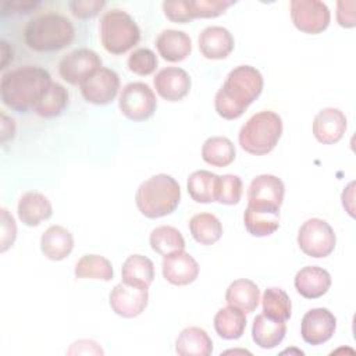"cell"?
Listing matches in <instances>:
<instances>
[{
	"mask_svg": "<svg viewBox=\"0 0 356 356\" xmlns=\"http://www.w3.org/2000/svg\"><path fill=\"white\" fill-rule=\"evenodd\" d=\"M181 188L167 174H157L143 181L135 195L138 210L147 218H160L171 214L179 204Z\"/></svg>",
	"mask_w": 356,
	"mask_h": 356,
	"instance_id": "cell-3",
	"label": "cell"
},
{
	"mask_svg": "<svg viewBox=\"0 0 356 356\" xmlns=\"http://www.w3.org/2000/svg\"><path fill=\"white\" fill-rule=\"evenodd\" d=\"M75 29L65 17L49 13L31 19L24 32L29 49L36 51H57L72 42Z\"/></svg>",
	"mask_w": 356,
	"mask_h": 356,
	"instance_id": "cell-4",
	"label": "cell"
},
{
	"mask_svg": "<svg viewBox=\"0 0 356 356\" xmlns=\"http://www.w3.org/2000/svg\"><path fill=\"white\" fill-rule=\"evenodd\" d=\"M192 19L214 18L225 13L228 7L235 4L232 0H188Z\"/></svg>",
	"mask_w": 356,
	"mask_h": 356,
	"instance_id": "cell-38",
	"label": "cell"
},
{
	"mask_svg": "<svg viewBox=\"0 0 356 356\" xmlns=\"http://www.w3.org/2000/svg\"><path fill=\"white\" fill-rule=\"evenodd\" d=\"M159 54L170 63L185 60L192 50V42L188 33L177 29H165L156 39Z\"/></svg>",
	"mask_w": 356,
	"mask_h": 356,
	"instance_id": "cell-21",
	"label": "cell"
},
{
	"mask_svg": "<svg viewBox=\"0 0 356 356\" xmlns=\"http://www.w3.org/2000/svg\"><path fill=\"white\" fill-rule=\"evenodd\" d=\"M163 277L172 285L184 286L192 284L199 275V264L185 250L164 256L161 263Z\"/></svg>",
	"mask_w": 356,
	"mask_h": 356,
	"instance_id": "cell-15",
	"label": "cell"
},
{
	"mask_svg": "<svg viewBox=\"0 0 356 356\" xmlns=\"http://www.w3.org/2000/svg\"><path fill=\"white\" fill-rule=\"evenodd\" d=\"M156 92L167 102H179L191 90V78L188 72L178 67H167L160 70L154 79Z\"/></svg>",
	"mask_w": 356,
	"mask_h": 356,
	"instance_id": "cell-16",
	"label": "cell"
},
{
	"mask_svg": "<svg viewBox=\"0 0 356 356\" xmlns=\"http://www.w3.org/2000/svg\"><path fill=\"white\" fill-rule=\"evenodd\" d=\"M218 175L197 170L188 178V193L196 203H211L216 202V188Z\"/></svg>",
	"mask_w": 356,
	"mask_h": 356,
	"instance_id": "cell-31",
	"label": "cell"
},
{
	"mask_svg": "<svg viewBox=\"0 0 356 356\" xmlns=\"http://www.w3.org/2000/svg\"><path fill=\"white\" fill-rule=\"evenodd\" d=\"M74 249L72 234L61 227L51 225L40 236V250L49 260L60 261L70 256Z\"/></svg>",
	"mask_w": 356,
	"mask_h": 356,
	"instance_id": "cell-22",
	"label": "cell"
},
{
	"mask_svg": "<svg viewBox=\"0 0 356 356\" xmlns=\"http://www.w3.org/2000/svg\"><path fill=\"white\" fill-rule=\"evenodd\" d=\"M286 334V324L282 320H274L266 314L256 316L252 325V338L263 349L278 346Z\"/></svg>",
	"mask_w": 356,
	"mask_h": 356,
	"instance_id": "cell-23",
	"label": "cell"
},
{
	"mask_svg": "<svg viewBox=\"0 0 356 356\" xmlns=\"http://www.w3.org/2000/svg\"><path fill=\"white\" fill-rule=\"evenodd\" d=\"M106 6L102 0H74L70 3V10L76 18H92Z\"/></svg>",
	"mask_w": 356,
	"mask_h": 356,
	"instance_id": "cell-40",
	"label": "cell"
},
{
	"mask_svg": "<svg viewBox=\"0 0 356 356\" xmlns=\"http://www.w3.org/2000/svg\"><path fill=\"white\" fill-rule=\"evenodd\" d=\"M346 125V117L339 108L327 107L316 114L313 135L323 145H334L342 139Z\"/></svg>",
	"mask_w": 356,
	"mask_h": 356,
	"instance_id": "cell-17",
	"label": "cell"
},
{
	"mask_svg": "<svg viewBox=\"0 0 356 356\" xmlns=\"http://www.w3.org/2000/svg\"><path fill=\"white\" fill-rule=\"evenodd\" d=\"M225 300L229 306H234L243 313H252L256 310L260 300L259 286L246 278L235 280L225 291Z\"/></svg>",
	"mask_w": 356,
	"mask_h": 356,
	"instance_id": "cell-24",
	"label": "cell"
},
{
	"mask_svg": "<svg viewBox=\"0 0 356 356\" xmlns=\"http://www.w3.org/2000/svg\"><path fill=\"white\" fill-rule=\"evenodd\" d=\"M81 93L88 103L103 106L111 103L120 90V76L114 70L99 68L81 85Z\"/></svg>",
	"mask_w": 356,
	"mask_h": 356,
	"instance_id": "cell-11",
	"label": "cell"
},
{
	"mask_svg": "<svg viewBox=\"0 0 356 356\" xmlns=\"http://www.w3.org/2000/svg\"><path fill=\"white\" fill-rule=\"evenodd\" d=\"M128 70L136 75L140 76H146L150 75L156 71L157 68V56L154 54V51H152L150 49L146 47H140L134 50L129 57H128Z\"/></svg>",
	"mask_w": 356,
	"mask_h": 356,
	"instance_id": "cell-37",
	"label": "cell"
},
{
	"mask_svg": "<svg viewBox=\"0 0 356 356\" xmlns=\"http://www.w3.org/2000/svg\"><path fill=\"white\" fill-rule=\"evenodd\" d=\"M263 314L274 320L286 321L291 317L292 305L288 293L281 288H267L263 293Z\"/></svg>",
	"mask_w": 356,
	"mask_h": 356,
	"instance_id": "cell-35",
	"label": "cell"
},
{
	"mask_svg": "<svg viewBox=\"0 0 356 356\" xmlns=\"http://www.w3.org/2000/svg\"><path fill=\"white\" fill-rule=\"evenodd\" d=\"M121 277L125 284L147 289L154 280V264L146 256L131 254L122 263Z\"/></svg>",
	"mask_w": 356,
	"mask_h": 356,
	"instance_id": "cell-26",
	"label": "cell"
},
{
	"mask_svg": "<svg viewBox=\"0 0 356 356\" xmlns=\"http://www.w3.org/2000/svg\"><path fill=\"white\" fill-rule=\"evenodd\" d=\"M118 106L128 120L145 121L154 114L157 100L153 89L147 83L131 82L124 86Z\"/></svg>",
	"mask_w": 356,
	"mask_h": 356,
	"instance_id": "cell-8",
	"label": "cell"
},
{
	"mask_svg": "<svg viewBox=\"0 0 356 356\" xmlns=\"http://www.w3.org/2000/svg\"><path fill=\"white\" fill-rule=\"evenodd\" d=\"M1 252H6L15 241L17 225L13 216L6 209L1 210Z\"/></svg>",
	"mask_w": 356,
	"mask_h": 356,
	"instance_id": "cell-41",
	"label": "cell"
},
{
	"mask_svg": "<svg viewBox=\"0 0 356 356\" xmlns=\"http://www.w3.org/2000/svg\"><path fill=\"white\" fill-rule=\"evenodd\" d=\"M284 182L271 174L257 175L248 189V206L280 210L284 200Z\"/></svg>",
	"mask_w": 356,
	"mask_h": 356,
	"instance_id": "cell-12",
	"label": "cell"
},
{
	"mask_svg": "<svg viewBox=\"0 0 356 356\" xmlns=\"http://www.w3.org/2000/svg\"><path fill=\"white\" fill-rule=\"evenodd\" d=\"M298 293L306 299H317L327 293L331 286V275L318 266L300 268L293 280Z\"/></svg>",
	"mask_w": 356,
	"mask_h": 356,
	"instance_id": "cell-19",
	"label": "cell"
},
{
	"mask_svg": "<svg viewBox=\"0 0 356 356\" xmlns=\"http://www.w3.org/2000/svg\"><path fill=\"white\" fill-rule=\"evenodd\" d=\"M236 156L234 143L225 136H211L202 146V159L213 167H227Z\"/></svg>",
	"mask_w": 356,
	"mask_h": 356,
	"instance_id": "cell-29",
	"label": "cell"
},
{
	"mask_svg": "<svg viewBox=\"0 0 356 356\" xmlns=\"http://www.w3.org/2000/svg\"><path fill=\"white\" fill-rule=\"evenodd\" d=\"M100 42L111 54H124L140 40V29L122 10H110L100 19Z\"/></svg>",
	"mask_w": 356,
	"mask_h": 356,
	"instance_id": "cell-6",
	"label": "cell"
},
{
	"mask_svg": "<svg viewBox=\"0 0 356 356\" xmlns=\"http://www.w3.org/2000/svg\"><path fill=\"white\" fill-rule=\"evenodd\" d=\"M149 242L152 249L160 256H168L185 249V239L182 234L171 225H160L154 228L150 234Z\"/></svg>",
	"mask_w": 356,
	"mask_h": 356,
	"instance_id": "cell-33",
	"label": "cell"
},
{
	"mask_svg": "<svg viewBox=\"0 0 356 356\" xmlns=\"http://www.w3.org/2000/svg\"><path fill=\"white\" fill-rule=\"evenodd\" d=\"M68 355H103L102 348L92 339H79L67 350Z\"/></svg>",
	"mask_w": 356,
	"mask_h": 356,
	"instance_id": "cell-43",
	"label": "cell"
},
{
	"mask_svg": "<svg viewBox=\"0 0 356 356\" xmlns=\"http://www.w3.org/2000/svg\"><path fill=\"white\" fill-rule=\"evenodd\" d=\"M263 76L252 65H238L229 71L222 86L214 97V107L224 120L239 118L246 108L260 96Z\"/></svg>",
	"mask_w": 356,
	"mask_h": 356,
	"instance_id": "cell-1",
	"label": "cell"
},
{
	"mask_svg": "<svg viewBox=\"0 0 356 356\" xmlns=\"http://www.w3.org/2000/svg\"><path fill=\"white\" fill-rule=\"evenodd\" d=\"M356 3L353 0L345 1L339 0L337 3V21L343 28H353L356 25V14H355Z\"/></svg>",
	"mask_w": 356,
	"mask_h": 356,
	"instance_id": "cell-42",
	"label": "cell"
},
{
	"mask_svg": "<svg viewBox=\"0 0 356 356\" xmlns=\"http://www.w3.org/2000/svg\"><path fill=\"white\" fill-rule=\"evenodd\" d=\"M246 231L253 236H268L280 227V210L248 206L243 213Z\"/></svg>",
	"mask_w": 356,
	"mask_h": 356,
	"instance_id": "cell-27",
	"label": "cell"
},
{
	"mask_svg": "<svg viewBox=\"0 0 356 356\" xmlns=\"http://www.w3.org/2000/svg\"><path fill=\"white\" fill-rule=\"evenodd\" d=\"M199 50L204 58L222 60L234 50V38L222 26H207L199 35Z\"/></svg>",
	"mask_w": 356,
	"mask_h": 356,
	"instance_id": "cell-18",
	"label": "cell"
},
{
	"mask_svg": "<svg viewBox=\"0 0 356 356\" xmlns=\"http://www.w3.org/2000/svg\"><path fill=\"white\" fill-rule=\"evenodd\" d=\"M50 74L38 65H22L6 72L0 82L3 103L17 111L33 110L51 85Z\"/></svg>",
	"mask_w": 356,
	"mask_h": 356,
	"instance_id": "cell-2",
	"label": "cell"
},
{
	"mask_svg": "<svg viewBox=\"0 0 356 356\" xmlns=\"http://www.w3.org/2000/svg\"><path fill=\"white\" fill-rule=\"evenodd\" d=\"M243 192L242 179L234 174L218 175L216 188V202L222 204H236L239 203Z\"/></svg>",
	"mask_w": 356,
	"mask_h": 356,
	"instance_id": "cell-36",
	"label": "cell"
},
{
	"mask_svg": "<svg viewBox=\"0 0 356 356\" xmlns=\"http://www.w3.org/2000/svg\"><path fill=\"white\" fill-rule=\"evenodd\" d=\"M175 352L181 356H209L213 352V342L203 328L188 327L178 335Z\"/></svg>",
	"mask_w": 356,
	"mask_h": 356,
	"instance_id": "cell-25",
	"label": "cell"
},
{
	"mask_svg": "<svg viewBox=\"0 0 356 356\" xmlns=\"http://www.w3.org/2000/svg\"><path fill=\"white\" fill-rule=\"evenodd\" d=\"M76 278H92V280H113L114 271L110 260L100 254H85L75 264Z\"/></svg>",
	"mask_w": 356,
	"mask_h": 356,
	"instance_id": "cell-34",
	"label": "cell"
},
{
	"mask_svg": "<svg viewBox=\"0 0 356 356\" xmlns=\"http://www.w3.org/2000/svg\"><path fill=\"white\" fill-rule=\"evenodd\" d=\"M291 19L293 25L305 33L317 35L327 29L331 13L325 3L318 0H292Z\"/></svg>",
	"mask_w": 356,
	"mask_h": 356,
	"instance_id": "cell-9",
	"label": "cell"
},
{
	"mask_svg": "<svg viewBox=\"0 0 356 356\" xmlns=\"http://www.w3.org/2000/svg\"><path fill=\"white\" fill-rule=\"evenodd\" d=\"M6 6H10L14 13H29L32 8L39 6V1H29V0H14L11 3H7Z\"/></svg>",
	"mask_w": 356,
	"mask_h": 356,
	"instance_id": "cell-44",
	"label": "cell"
},
{
	"mask_svg": "<svg viewBox=\"0 0 356 356\" xmlns=\"http://www.w3.org/2000/svg\"><path fill=\"white\" fill-rule=\"evenodd\" d=\"M161 6H163L164 15L170 21L177 24H186L192 21L188 0H168V1H163Z\"/></svg>",
	"mask_w": 356,
	"mask_h": 356,
	"instance_id": "cell-39",
	"label": "cell"
},
{
	"mask_svg": "<svg viewBox=\"0 0 356 356\" xmlns=\"http://www.w3.org/2000/svg\"><path fill=\"white\" fill-rule=\"evenodd\" d=\"M110 307L124 318H134L142 314L147 306L149 293L146 288L121 282L110 292Z\"/></svg>",
	"mask_w": 356,
	"mask_h": 356,
	"instance_id": "cell-13",
	"label": "cell"
},
{
	"mask_svg": "<svg viewBox=\"0 0 356 356\" xmlns=\"http://www.w3.org/2000/svg\"><path fill=\"white\" fill-rule=\"evenodd\" d=\"M68 90L63 85L53 82L43 97L36 103L33 111L42 118H54L64 111L68 104Z\"/></svg>",
	"mask_w": 356,
	"mask_h": 356,
	"instance_id": "cell-32",
	"label": "cell"
},
{
	"mask_svg": "<svg viewBox=\"0 0 356 356\" xmlns=\"http://www.w3.org/2000/svg\"><path fill=\"white\" fill-rule=\"evenodd\" d=\"M17 213L22 224L28 227H38L42 221L51 217L53 207L50 200L43 193L29 191L22 193L19 197Z\"/></svg>",
	"mask_w": 356,
	"mask_h": 356,
	"instance_id": "cell-20",
	"label": "cell"
},
{
	"mask_svg": "<svg viewBox=\"0 0 356 356\" xmlns=\"http://www.w3.org/2000/svg\"><path fill=\"white\" fill-rule=\"evenodd\" d=\"M102 68L100 56L90 49H76L64 56L58 64L60 76L71 85H81L95 71Z\"/></svg>",
	"mask_w": 356,
	"mask_h": 356,
	"instance_id": "cell-10",
	"label": "cell"
},
{
	"mask_svg": "<svg viewBox=\"0 0 356 356\" xmlns=\"http://www.w3.org/2000/svg\"><path fill=\"white\" fill-rule=\"evenodd\" d=\"M282 135V120L271 111L263 110L253 114L241 128L238 140L241 147L254 156L270 153Z\"/></svg>",
	"mask_w": 356,
	"mask_h": 356,
	"instance_id": "cell-5",
	"label": "cell"
},
{
	"mask_svg": "<svg viewBox=\"0 0 356 356\" xmlns=\"http://www.w3.org/2000/svg\"><path fill=\"white\" fill-rule=\"evenodd\" d=\"M335 243V232L325 220L309 218L299 228L298 245L300 250L310 257L321 259L330 256Z\"/></svg>",
	"mask_w": 356,
	"mask_h": 356,
	"instance_id": "cell-7",
	"label": "cell"
},
{
	"mask_svg": "<svg viewBox=\"0 0 356 356\" xmlns=\"http://www.w3.org/2000/svg\"><path fill=\"white\" fill-rule=\"evenodd\" d=\"M246 328L245 313L234 306L220 309L214 316V330L222 339H238Z\"/></svg>",
	"mask_w": 356,
	"mask_h": 356,
	"instance_id": "cell-28",
	"label": "cell"
},
{
	"mask_svg": "<svg viewBox=\"0 0 356 356\" xmlns=\"http://www.w3.org/2000/svg\"><path fill=\"white\" fill-rule=\"evenodd\" d=\"M189 231L197 243L213 245L222 235V224L211 213H199L191 218Z\"/></svg>",
	"mask_w": 356,
	"mask_h": 356,
	"instance_id": "cell-30",
	"label": "cell"
},
{
	"mask_svg": "<svg viewBox=\"0 0 356 356\" xmlns=\"http://www.w3.org/2000/svg\"><path fill=\"white\" fill-rule=\"evenodd\" d=\"M335 328V316L325 307H316L305 313L300 324V335L309 345H321L331 339Z\"/></svg>",
	"mask_w": 356,
	"mask_h": 356,
	"instance_id": "cell-14",
	"label": "cell"
}]
</instances>
